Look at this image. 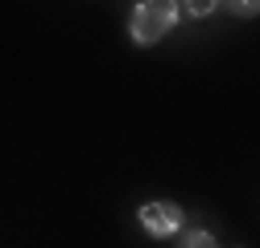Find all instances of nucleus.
Segmentation results:
<instances>
[{"label": "nucleus", "mask_w": 260, "mask_h": 248, "mask_svg": "<svg viewBox=\"0 0 260 248\" xmlns=\"http://www.w3.org/2000/svg\"><path fill=\"white\" fill-rule=\"evenodd\" d=\"M174 21H178V5L149 0V5H137V9H133L128 29H133V42H137V46H153V42H161V38L174 29Z\"/></svg>", "instance_id": "1"}, {"label": "nucleus", "mask_w": 260, "mask_h": 248, "mask_svg": "<svg viewBox=\"0 0 260 248\" xmlns=\"http://www.w3.org/2000/svg\"><path fill=\"white\" fill-rule=\"evenodd\" d=\"M141 228L149 236H174L182 228V207L178 203H166V199H157V203H145L141 207Z\"/></svg>", "instance_id": "2"}, {"label": "nucleus", "mask_w": 260, "mask_h": 248, "mask_svg": "<svg viewBox=\"0 0 260 248\" xmlns=\"http://www.w3.org/2000/svg\"><path fill=\"white\" fill-rule=\"evenodd\" d=\"M178 248H219V244H215V236H211V232H203V228H199V232H182Z\"/></svg>", "instance_id": "3"}]
</instances>
